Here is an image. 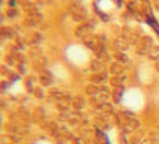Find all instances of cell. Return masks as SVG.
Returning <instances> with one entry per match:
<instances>
[{
    "mask_svg": "<svg viewBox=\"0 0 159 144\" xmlns=\"http://www.w3.org/2000/svg\"><path fill=\"white\" fill-rule=\"evenodd\" d=\"M66 56H68V59H69L72 63H75V65H83V63L87 60L86 50H84L83 47H77V45L69 47L68 51H66Z\"/></svg>",
    "mask_w": 159,
    "mask_h": 144,
    "instance_id": "7a4b0ae2",
    "label": "cell"
},
{
    "mask_svg": "<svg viewBox=\"0 0 159 144\" xmlns=\"http://www.w3.org/2000/svg\"><path fill=\"white\" fill-rule=\"evenodd\" d=\"M123 104L131 110H138L143 107V95L138 90H129L123 96Z\"/></svg>",
    "mask_w": 159,
    "mask_h": 144,
    "instance_id": "6da1fadb",
    "label": "cell"
},
{
    "mask_svg": "<svg viewBox=\"0 0 159 144\" xmlns=\"http://www.w3.org/2000/svg\"><path fill=\"white\" fill-rule=\"evenodd\" d=\"M38 144H50V143H47V141H41V143H38Z\"/></svg>",
    "mask_w": 159,
    "mask_h": 144,
    "instance_id": "3957f363",
    "label": "cell"
}]
</instances>
